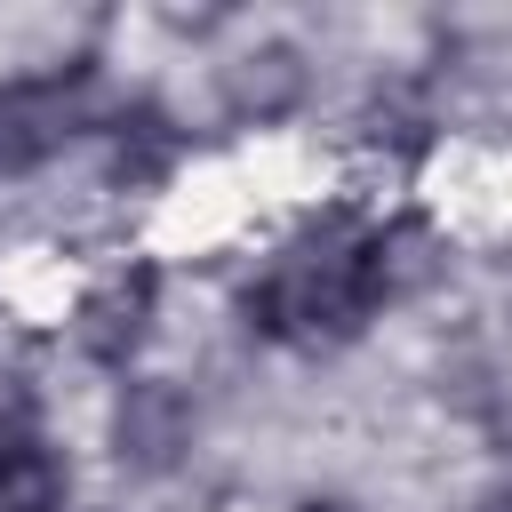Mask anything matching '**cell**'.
<instances>
[{
	"mask_svg": "<svg viewBox=\"0 0 512 512\" xmlns=\"http://www.w3.org/2000/svg\"><path fill=\"white\" fill-rule=\"evenodd\" d=\"M400 288V232L352 224V216H320L312 232H296L264 280H248L240 320L272 344H352Z\"/></svg>",
	"mask_w": 512,
	"mask_h": 512,
	"instance_id": "cell-1",
	"label": "cell"
},
{
	"mask_svg": "<svg viewBox=\"0 0 512 512\" xmlns=\"http://www.w3.org/2000/svg\"><path fill=\"white\" fill-rule=\"evenodd\" d=\"M80 128H88V64L40 72V80H8V88H0V168H8V176L56 160Z\"/></svg>",
	"mask_w": 512,
	"mask_h": 512,
	"instance_id": "cell-2",
	"label": "cell"
},
{
	"mask_svg": "<svg viewBox=\"0 0 512 512\" xmlns=\"http://www.w3.org/2000/svg\"><path fill=\"white\" fill-rule=\"evenodd\" d=\"M152 296H160V280H152L144 264L96 280V288L80 296V352L104 360V368H128V352H136L144 328H152Z\"/></svg>",
	"mask_w": 512,
	"mask_h": 512,
	"instance_id": "cell-3",
	"label": "cell"
},
{
	"mask_svg": "<svg viewBox=\"0 0 512 512\" xmlns=\"http://www.w3.org/2000/svg\"><path fill=\"white\" fill-rule=\"evenodd\" d=\"M112 440H120V464H136V472H168L176 448L192 440V408H184V392L160 384V376H136V384L120 392Z\"/></svg>",
	"mask_w": 512,
	"mask_h": 512,
	"instance_id": "cell-4",
	"label": "cell"
},
{
	"mask_svg": "<svg viewBox=\"0 0 512 512\" xmlns=\"http://www.w3.org/2000/svg\"><path fill=\"white\" fill-rule=\"evenodd\" d=\"M296 96H304V56L280 48V40H264V48H248L240 64H224V104H232L240 120H280Z\"/></svg>",
	"mask_w": 512,
	"mask_h": 512,
	"instance_id": "cell-5",
	"label": "cell"
},
{
	"mask_svg": "<svg viewBox=\"0 0 512 512\" xmlns=\"http://www.w3.org/2000/svg\"><path fill=\"white\" fill-rule=\"evenodd\" d=\"M64 456L48 440L0 448V512H64Z\"/></svg>",
	"mask_w": 512,
	"mask_h": 512,
	"instance_id": "cell-6",
	"label": "cell"
},
{
	"mask_svg": "<svg viewBox=\"0 0 512 512\" xmlns=\"http://www.w3.org/2000/svg\"><path fill=\"white\" fill-rule=\"evenodd\" d=\"M168 152H176V136H168L160 112H120L112 120V176L120 184H152L168 168Z\"/></svg>",
	"mask_w": 512,
	"mask_h": 512,
	"instance_id": "cell-7",
	"label": "cell"
},
{
	"mask_svg": "<svg viewBox=\"0 0 512 512\" xmlns=\"http://www.w3.org/2000/svg\"><path fill=\"white\" fill-rule=\"evenodd\" d=\"M24 440H40V400L24 376H0V448H24Z\"/></svg>",
	"mask_w": 512,
	"mask_h": 512,
	"instance_id": "cell-8",
	"label": "cell"
},
{
	"mask_svg": "<svg viewBox=\"0 0 512 512\" xmlns=\"http://www.w3.org/2000/svg\"><path fill=\"white\" fill-rule=\"evenodd\" d=\"M296 512H352V504H336V496H312V504H296Z\"/></svg>",
	"mask_w": 512,
	"mask_h": 512,
	"instance_id": "cell-9",
	"label": "cell"
}]
</instances>
